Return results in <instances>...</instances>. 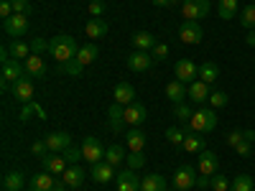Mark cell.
Returning <instances> with one entry per match:
<instances>
[{
  "label": "cell",
  "mask_w": 255,
  "mask_h": 191,
  "mask_svg": "<svg viewBox=\"0 0 255 191\" xmlns=\"http://www.w3.org/2000/svg\"><path fill=\"white\" fill-rule=\"evenodd\" d=\"M49 54H51L59 64H67V61L77 59L79 49H77V41H74L72 36L59 33V36H54V38L49 41Z\"/></svg>",
  "instance_id": "1"
},
{
  "label": "cell",
  "mask_w": 255,
  "mask_h": 191,
  "mask_svg": "<svg viewBox=\"0 0 255 191\" xmlns=\"http://www.w3.org/2000/svg\"><path fill=\"white\" fill-rule=\"evenodd\" d=\"M189 127L202 133V135L212 133L217 127V110L215 107H197L194 115H191V120H189Z\"/></svg>",
  "instance_id": "2"
},
{
  "label": "cell",
  "mask_w": 255,
  "mask_h": 191,
  "mask_svg": "<svg viewBox=\"0 0 255 191\" xmlns=\"http://www.w3.org/2000/svg\"><path fill=\"white\" fill-rule=\"evenodd\" d=\"M0 61H3V72H0V74H3V82L15 84L20 77H26V64L18 61V59H13L8 49L0 51Z\"/></svg>",
  "instance_id": "3"
},
{
  "label": "cell",
  "mask_w": 255,
  "mask_h": 191,
  "mask_svg": "<svg viewBox=\"0 0 255 191\" xmlns=\"http://www.w3.org/2000/svg\"><path fill=\"white\" fill-rule=\"evenodd\" d=\"M184 20H202L209 15V0H184L181 3Z\"/></svg>",
  "instance_id": "4"
},
{
  "label": "cell",
  "mask_w": 255,
  "mask_h": 191,
  "mask_svg": "<svg viewBox=\"0 0 255 191\" xmlns=\"http://www.w3.org/2000/svg\"><path fill=\"white\" fill-rule=\"evenodd\" d=\"M3 31H5V36H10V38L26 36V31H28V15H23V13H13L10 18L3 20Z\"/></svg>",
  "instance_id": "5"
},
{
  "label": "cell",
  "mask_w": 255,
  "mask_h": 191,
  "mask_svg": "<svg viewBox=\"0 0 255 191\" xmlns=\"http://www.w3.org/2000/svg\"><path fill=\"white\" fill-rule=\"evenodd\" d=\"M82 156H84V161H87V163H100V161H105V148H102L100 138H95V135L84 138V140H82Z\"/></svg>",
  "instance_id": "6"
},
{
  "label": "cell",
  "mask_w": 255,
  "mask_h": 191,
  "mask_svg": "<svg viewBox=\"0 0 255 191\" xmlns=\"http://www.w3.org/2000/svg\"><path fill=\"white\" fill-rule=\"evenodd\" d=\"M10 95H13V97H15V102H20V104L33 102V95H36V90H33V79H31L28 74H26V77H20V79L13 84Z\"/></svg>",
  "instance_id": "7"
},
{
  "label": "cell",
  "mask_w": 255,
  "mask_h": 191,
  "mask_svg": "<svg viewBox=\"0 0 255 191\" xmlns=\"http://www.w3.org/2000/svg\"><path fill=\"white\" fill-rule=\"evenodd\" d=\"M202 38H204V31L199 26V20H184L179 26V41H184V44H199Z\"/></svg>",
  "instance_id": "8"
},
{
  "label": "cell",
  "mask_w": 255,
  "mask_h": 191,
  "mask_svg": "<svg viewBox=\"0 0 255 191\" xmlns=\"http://www.w3.org/2000/svg\"><path fill=\"white\" fill-rule=\"evenodd\" d=\"M174 72H176V79L184 82V84L197 82V77H199V67H197L191 59H179L176 67H174Z\"/></svg>",
  "instance_id": "9"
},
{
  "label": "cell",
  "mask_w": 255,
  "mask_h": 191,
  "mask_svg": "<svg viewBox=\"0 0 255 191\" xmlns=\"http://www.w3.org/2000/svg\"><path fill=\"white\" fill-rule=\"evenodd\" d=\"M197 168L194 166H179L176 168V174H174V189H191V186H197Z\"/></svg>",
  "instance_id": "10"
},
{
  "label": "cell",
  "mask_w": 255,
  "mask_h": 191,
  "mask_svg": "<svg viewBox=\"0 0 255 191\" xmlns=\"http://www.w3.org/2000/svg\"><path fill=\"white\" fill-rule=\"evenodd\" d=\"M41 166H44V171H49V174H54V176H61V174L69 168L64 153H49V156H44V158H41Z\"/></svg>",
  "instance_id": "11"
},
{
  "label": "cell",
  "mask_w": 255,
  "mask_h": 191,
  "mask_svg": "<svg viewBox=\"0 0 255 191\" xmlns=\"http://www.w3.org/2000/svg\"><path fill=\"white\" fill-rule=\"evenodd\" d=\"M209 95H212V90H209V84H207V82L197 79V82H191V84H189V99L194 102L197 107H202L204 102H209Z\"/></svg>",
  "instance_id": "12"
},
{
  "label": "cell",
  "mask_w": 255,
  "mask_h": 191,
  "mask_svg": "<svg viewBox=\"0 0 255 191\" xmlns=\"http://www.w3.org/2000/svg\"><path fill=\"white\" fill-rule=\"evenodd\" d=\"M151 64H153L151 51H133L130 56H128V69L130 72H148Z\"/></svg>",
  "instance_id": "13"
},
{
  "label": "cell",
  "mask_w": 255,
  "mask_h": 191,
  "mask_svg": "<svg viewBox=\"0 0 255 191\" xmlns=\"http://www.w3.org/2000/svg\"><path fill=\"white\" fill-rule=\"evenodd\" d=\"M181 148H184L186 153H202V151H207V140L202 138V133H197V130H191V127H186V138H184Z\"/></svg>",
  "instance_id": "14"
},
{
  "label": "cell",
  "mask_w": 255,
  "mask_h": 191,
  "mask_svg": "<svg viewBox=\"0 0 255 191\" xmlns=\"http://www.w3.org/2000/svg\"><path fill=\"white\" fill-rule=\"evenodd\" d=\"M217 171H220V158H217V153L202 151V153H199V174H202V176H215Z\"/></svg>",
  "instance_id": "15"
},
{
  "label": "cell",
  "mask_w": 255,
  "mask_h": 191,
  "mask_svg": "<svg viewBox=\"0 0 255 191\" xmlns=\"http://www.w3.org/2000/svg\"><path fill=\"white\" fill-rule=\"evenodd\" d=\"M125 122L133 127H140L145 122V104H140V102L125 104Z\"/></svg>",
  "instance_id": "16"
},
{
  "label": "cell",
  "mask_w": 255,
  "mask_h": 191,
  "mask_svg": "<svg viewBox=\"0 0 255 191\" xmlns=\"http://www.w3.org/2000/svg\"><path fill=\"white\" fill-rule=\"evenodd\" d=\"M108 117H110V130L113 133H123L125 130V107H123V104H118V102H113L110 104V110H108Z\"/></svg>",
  "instance_id": "17"
},
{
  "label": "cell",
  "mask_w": 255,
  "mask_h": 191,
  "mask_svg": "<svg viewBox=\"0 0 255 191\" xmlns=\"http://www.w3.org/2000/svg\"><path fill=\"white\" fill-rule=\"evenodd\" d=\"M23 64H26V74H28V77H36V79H44L46 72H49L44 56H38V54H31Z\"/></svg>",
  "instance_id": "18"
},
{
  "label": "cell",
  "mask_w": 255,
  "mask_h": 191,
  "mask_svg": "<svg viewBox=\"0 0 255 191\" xmlns=\"http://www.w3.org/2000/svg\"><path fill=\"white\" fill-rule=\"evenodd\" d=\"M118 191H140V181L133 168H125L118 174Z\"/></svg>",
  "instance_id": "19"
},
{
  "label": "cell",
  "mask_w": 255,
  "mask_h": 191,
  "mask_svg": "<svg viewBox=\"0 0 255 191\" xmlns=\"http://www.w3.org/2000/svg\"><path fill=\"white\" fill-rule=\"evenodd\" d=\"M46 143H49V151H51V153H64V151L72 145V135L64 133V130H59V133L46 135Z\"/></svg>",
  "instance_id": "20"
},
{
  "label": "cell",
  "mask_w": 255,
  "mask_h": 191,
  "mask_svg": "<svg viewBox=\"0 0 255 191\" xmlns=\"http://www.w3.org/2000/svg\"><path fill=\"white\" fill-rule=\"evenodd\" d=\"M92 179H95L97 184H110V181L118 179V176H115V168H113L108 161H100V163H92Z\"/></svg>",
  "instance_id": "21"
},
{
  "label": "cell",
  "mask_w": 255,
  "mask_h": 191,
  "mask_svg": "<svg viewBox=\"0 0 255 191\" xmlns=\"http://www.w3.org/2000/svg\"><path fill=\"white\" fill-rule=\"evenodd\" d=\"M54 186H56V176L49 174V171H41L31 179L28 191H54Z\"/></svg>",
  "instance_id": "22"
},
{
  "label": "cell",
  "mask_w": 255,
  "mask_h": 191,
  "mask_svg": "<svg viewBox=\"0 0 255 191\" xmlns=\"http://www.w3.org/2000/svg\"><path fill=\"white\" fill-rule=\"evenodd\" d=\"M115 102L118 104H130V102H135V87L130 82H118L115 84Z\"/></svg>",
  "instance_id": "23"
},
{
  "label": "cell",
  "mask_w": 255,
  "mask_h": 191,
  "mask_svg": "<svg viewBox=\"0 0 255 191\" xmlns=\"http://www.w3.org/2000/svg\"><path fill=\"white\" fill-rule=\"evenodd\" d=\"M130 41H133L135 51H151V49L158 44L156 36H153V33H148V31H135V33L130 36Z\"/></svg>",
  "instance_id": "24"
},
{
  "label": "cell",
  "mask_w": 255,
  "mask_h": 191,
  "mask_svg": "<svg viewBox=\"0 0 255 191\" xmlns=\"http://www.w3.org/2000/svg\"><path fill=\"white\" fill-rule=\"evenodd\" d=\"M166 97L171 99L174 104L184 102V99L189 97V90H186V84H184V82H179V79H174V82H168V84H166Z\"/></svg>",
  "instance_id": "25"
},
{
  "label": "cell",
  "mask_w": 255,
  "mask_h": 191,
  "mask_svg": "<svg viewBox=\"0 0 255 191\" xmlns=\"http://www.w3.org/2000/svg\"><path fill=\"white\" fill-rule=\"evenodd\" d=\"M84 33H87L90 41H100L105 33H108V23H105L102 18H90L87 23H84Z\"/></svg>",
  "instance_id": "26"
},
{
  "label": "cell",
  "mask_w": 255,
  "mask_h": 191,
  "mask_svg": "<svg viewBox=\"0 0 255 191\" xmlns=\"http://www.w3.org/2000/svg\"><path fill=\"white\" fill-rule=\"evenodd\" d=\"M61 181L67 184L69 189H79V186L84 184V171H82L79 166H69L67 171L61 174Z\"/></svg>",
  "instance_id": "27"
},
{
  "label": "cell",
  "mask_w": 255,
  "mask_h": 191,
  "mask_svg": "<svg viewBox=\"0 0 255 191\" xmlns=\"http://www.w3.org/2000/svg\"><path fill=\"white\" fill-rule=\"evenodd\" d=\"M125 143H128V148H130V153H140L145 148V133L140 130V127H133V130L125 135Z\"/></svg>",
  "instance_id": "28"
},
{
  "label": "cell",
  "mask_w": 255,
  "mask_h": 191,
  "mask_svg": "<svg viewBox=\"0 0 255 191\" xmlns=\"http://www.w3.org/2000/svg\"><path fill=\"white\" fill-rule=\"evenodd\" d=\"M140 191H166V179L161 174H151L140 179Z\"/></svg>",
  "instance_id": "29"
},
{
  "label": "cell",
  "mask_w": 255,
  "mask_h": 191,
  "mask_svg": "<svg viewBox=\"0 0 255 191\" xmlns=\"http://www.w3.org/2000/svg\"><path fill=\"white\" fill-rule=\"evenodd\" d=\"M8 51H10V56H13V59L26 61V59L31 56V44H23V41L13 38V41H10V46H8Z\"/></svg>",
  "instance_id": "30"
},
{
  "label": "cell",
  "mask_w": 255,
  "mask_h": 191,
  "mask_svg": "<svg viewBox=\"0 0 255 191\" xmlns=\"http://www.w3.org/2000/svg\"><path fill=\"white\" fill-rule=\"evenodd\" d=\"M105 161H108L113 168H118L123 161H125V148L120 145V143H115V145H110L108 151H105Z\"/></svg>",
  "instance_id": "31"
},
{
  "label": "cell",
  "mask_w": 255,
  "mask_h": 191,
  "mask_svg": "<svg viewBox=\"0 0 255 191\" xmlns=\"http://www.w3.org/2000/svg\"><path fill=\"white\" fill-rule=\"evenodd\" d=\"M217 77H220V67H217L215 61H204L202 67H199V79H202V82L212 84V82H215Z\"/></svg>",
  "instance_id": "32"
},
{
  "label": "cell",
  "mask_w": 255,
  "mask_h": 191,
  "mask_svg": "<svg viewBox=\"0 0 255 191\" xmlns=\"http://www.w3.org/2000/svg\"><path fill=\"white\" fill-rule=\"evenodd\" d=\"M23 174L20 171H10L5 179H3V189L5 191H23Z\"/></svg>",
  "instance_id": "33"
},
{
  "label": "cell",
  "mask_w": 255,
  "mask_h": 191,
  "mask_svg": "<svg viewBox=\"0 0 255 191\" xmlns=\"http://www.w3.org/2000/svg\"><path fill=\"white\" fill-rule=\"evenodd\" d=\"M253 186H255V181L248 174H238L235 179H232V184H230L232 191H253Z\"/></svg>",
  "instance_id": "34"
},
{
  "label": "cell",
  "mask_w": 255,
  "mask_h": 191,
  "mask_svg": "<svg viewBox=\"0 0 255 191\" xmlns=\"http://www.w3.org/2000/svg\"><path fill=\"white\" fill-rule=\"evenodd\" d=\"M238 0H220V18L222 20H232L238 15Z\"/></svg>",
  "instance_id": "35"
},
{
  "label": "cell",
  "mask_w": 255,
  "mask_h": 191,
  "mask_svg": "<svg viewBox=\"0 0 255 191\" xmlns=\"http://www.w3.org/2000/svg\"><path fill=\"white\" fill-rule=\"evenodd\" d=\"M59 72L69 74V77H82V72H84V64H82L79 59H72V61H67V64H59Z\"/></svg>",
  "instance_id": "36"
},
{
  "label": "cell",
  "mask_w": 255,
  "mask_h": 191,
  "mask_svg": "<svg viewBox=\"0 0 255 191\" xmlns=\"http://www.w3.org/2000/svg\"><path fill=\"white\" fill-rule=\"evenodd\" d=\"M100 56V51H97V46L95 44H87V46H82L79 49V54H77V59L84 64V67H87V64H92L95 59Z\"/></svg>",
  "instance_id": "37"
},
{
  "label": "cell",
  "mask_w": 255,
  "mask_h": 191,
  "mask_svg": "<svg viewBox=\"0 0 255 191\" xmlns=\"http://www.w3.org/2000/svg\"><path fill=\"white\" fill-rule=\"evenodd\" d=\"M240 26L243 28H255V5L250 3V5H245L243 10H240Z\"/></svg>",
  "instance_id": "38"
},
{
  "label": "cell",
  "mask_w": 255,
  "mask_h": 191,
  "mask_svg": "<svg viewBox=\"0 0 255 191\" xmlns=\"http://www.w3.org/2000/svg\"><path fill=\"white\" fill-rule=\"evenodd\" d=\"M253 143H255V130H245V140L235 148V151H238V156H250V151H253Z\"/></svg>",
  "instance_id": "39"
},
{
  "label": "cell",
  "mask_w": 255,
  "mask_h": 191,
  "mask_svg": "<svg viewBox=\"0 0 255 191\" xmlns=\"http://www.w3.org/2000/svg\"><path fill=\"white\" fill-rule=\"evenodd\" d=\"M230 179L227 176H222L220 171L215 174V176H209V186H212V191H230Z\"/></svg>",
  "instance_id": "40"
},
{
  "label": "cell",
  "mask_w": 255,
  "mask_h": 191,
  "mask_svg": "<svg viewBox=\"0 0 255 191\" xmlns=\"http://www.w3.org/2000/svg\"><path fill=\"white\" fill-rule=\"evenodd\" d=\"M191 115H194V110L189 107V104H184V102H179V104H174V117L179 120V122H186L189 125V120H191Z\"/></svg>",
  "instance_id": "41"
},
{
  "label": "cell",
  "mask_w": 255,
  "mask_h": 191,
  "mask_svg": "<svg viewBox=\"0 0 255 191\" xmlns=\"http://www.w3.org/2000/svg\"><path fill=\"white\" fill-rule=\"evenodd\" d=\"M184 138H186V133L181 130V127H176V125L166 130V140L171 143V145H181V143H184Z\"/></svg>",
  "instance_id": "42"
},
{
  "label": "cell",
  "mask_w": 255,
  "mask_h": 191,
  "mask_svg": "<svg viewBox=\"0 0 255 191\" xmlns=\"http://www.w3.org/2000/svg\"><path fill=\"white\" fill-rule=\"evenodd\" d=\"M64 158H67L69 166H77V161H84V156H82V145H79V148H77V145H69L67 151H64Z\"/></svg>",
  "instance_id": "43"
},
{
  "label": "cell",
  "mask_w": 255,
  "mask_h": 191,
  "mask_svg": "<svg viewBox=\"0 0 255 191\" xmlns=\"http://www.w3.org/2000/svg\"><path fill=\"white\" fill-rule=\"evenodd\" d=\"M227 102H230V97H227L222 90H217V92H212V95H209V107H215V110L225 107Z\"/></svg>",
  "instance_id": "44"
},
{
  "label": "cell",
  "mask_w": 255,
  "mask_h": 191,
  "mask_svg": "<svg viewBox=\"0 0 255 191\" xmlns=\"http://www.w3.org/2000/svg\"><path fill=\"white\" fill-rule=\"evenodd\" d=\"M125 161H128V168H133V171H138V168L145 166V156H143V151H140V153H130Z\"/></svg>",
  "instance_id": "45"
},
{
  "label": "cell",
  "mask_w": 255,
  "mask_h": 191,
  "mask_svg": "<svg viewBox=\"0 0 255 191\" xmlns=\"http://www.w3.org/2000/svg\"><path fill=\"white\" fill-rule=\"evenodd\" d=\"M33 112H36V115H41V117H44V110H41V107H38L36 102H28V104H23V112H20V120L26 122V120H28V117L33 115Z\"/></svg>",
  "instance_id": "46"
},
{
  "label": "cell",
  "mask_w": 255,
  "mask_h": 191,
  "mask_svg": "<svg viewBox=\"0 0 255 191\" xmlns=\"http://www.w3.org/2000/svg\"><path fill=\"white\" fill-rule=\"evenodd\" d=\"M31 151H33V156H38V158H44V156H49V153H51V151H49L46 138H44V140H36V143L31 145Z\"/></svg>",
  "instance_id": "47"
},
{
  "label": "cell",
  "mask_w": 255,
  "mask_h": 191,
  "mask_svg": "<svg viewBox=\"0 0 255 191\" xmlns=\"http://www.w3.org/2000/svg\"><path fill=\"white\" fill-rule=\"evenodd\" d=\"M44 51H49V41H44L41 36H36L33 41H31V54H44Z\"/></svg>",
  "instance_id": "48"
},
{
  "label": "cell",
  "mask_w": 255,
  "mask_h": 191,
  "mask_svg": "<svg viewBox=\"0 0 255 191\" xmlns=\"http://www.w3.org/2000/svg\"><path fill=\"white\" fill-rule=\"evenodd\" d=\"M151 56H153V61H166L168 59V46L166 44H156L151 49Z\"/></svg>",
  "instance_id": "49"
},
{
  "label": "cell",
  "mask_w": 255,
  "mask_h": 191,
  "mask_svg": "<svg viewBox=\"0 0 255 191\" xmlns=\"http://www.w3.org/2000/svg\"><path fill=\"white\" fill-rule=\"evenodd\" d=\"M10 5H13V13H23V15L31 13V0H10Z\"/></svg>",
  "instance_id": "50"
},
{
  "label": "cell",
  "mask_w": 255,
  "mask_h": 191,
  "mask_svg": "<svg viewBox=\"0 0 255 191\" xmlns=\"http://www.w3.org/2000/svg\"><path fill=\"white\" fill-rule=\"evenodd\" d=\"M243 140H245V130H232V133L227 135V140H225V143H227L230 148H238Z\"/></svg>",
  "instance_id": "51"
},
{
  "label": "cell",
  "mask_w": 255,
  "mask_h": 191,
  "mask_svg": "<svg viewBox=\"0 0 255 191\" xmlns=\"http://www.w3.org/2000/svg\"><path fill=\"white\" fill-rule=\"evenodd\" d=\"M87 13H90L92 18H100V15L105 13V3H102V0H92V3L87 5Z\"/></svg>",
  "instance_id": "52"
},
{
  "label": "cell",
  "mask_w": 255,
  "mask_h": 191,
  "mask_svg": "<svg viewBox=\"0 0 255 191\" xmlns=\"http://www.w3.org/2000/svg\"><path fill=\"white\" fill-rule=\"evenodd\" d=\"M13 15V5H10V0H3V3H0V18H10Z\"/></svg>",
  "instance_id": "53"
},
{
  "label": "cell",
  "mask_w": 255,
  "mask_h": 191,
  "mask_svg": "<svg viewBox=\"0 0 255 191\" xmlns=\"http://www.w3.org/2000/svg\"><path fill=\"white\" fill-rule=\"evenodd\" d=\"M245 44L255 49V28H250V31H248V36H245Z\"/></svg>",
  "instance_id": "54"
},
{
  "label": "cell",
  "mask_w": 255,
  "mask_h": 191,
  "mask_svg": "<svg viewBox=\"0 0 255 191\" xmlns=\"http://www.w3.org/2000/svg\"><path fill=\"white\" fill-rule=\"evenodd\" d=\"M197 186H199V189L209 186V176H202V179H197Z\"/></svg>",
  "instance_id": "55"
},
{
  "label": "cell",
  "mask_w": 255,
  "mask_h": 191,
  "mask_svg": "<svg viewBox=\"0 0 255 191\" xmlns=\"http://www.w3.org/2000/svg\"><path fill=\"white\" fill-rule=\"evenodd\" d=\"M67 189H69L67 184H64V181H59V179H56V186H54V191H67Z\"/></svg>",
  "instance_id": "56"
},
{
  "label": "cell",
  "mask_w": 255,
  "mask_h": 191,
  "mask_svg": "<svg viewBox=\"0 0 255 191\" xmlns=\"http://www.w3.org/2000/svg\"><path fill=\"white\" fill-rule=\"evenodd\" d=\"M151 3H153L156 8H163V5H168V0H151Z\"/></svg>",
  "instance_id": "57"
},
{
  "label": "cell",
  "mask_w": 255,
  "mask_h": 191,
  "mask_svg": "<svg viewBox=\"0 0 255 191\" xmlns=\"http://www.w3.org/2000/svg\"><path fill=\"white\" fill-rule=\"evenodd\" d=\"M179 3H184V0H168V8H176Z\"/></svg>",
  "instance_id": "58"
},
{
  "label": "cell",
  "mask_w": 255,
  "mask_h": 191,
  "mask_svg": "<svg viewBox=\"0 0 255 191\" xmlns=\"http://www.w3.org/2000/svg\"><path fill=\"white\" fill-rule=\"evenodd\" d=\"M174 191H186V189H174Z\"/></svg>",
  "instance_id": "59"
},
{
  "label": "cell",
  "mask_w": 255,
  "mask_h": 191,
  "mask_svg": "<svg viewBox=\"0 0 255 191\" xmlns=\"http://www.w3.org/2000/svg\"><path fill=\"white\" fill-rule=\"evenodd\" d=\"M253 5H255V0H253Z\"/></svg>",
  "instance_id": "60"
},
{
  "label": "cell",
  "mask_w": 255,
  "mask_h": 191,
  "mask_svg": "<svg viewBox=\"0 0 255 191\" xmlns=\"http://www.w3.org/2000/svg\"><path fill=\"white\" fill-rule=\"evenodd\" d=\"M253 191H255V186H253Z\"/></svg>",
  "instance_id": "61"
},
{
  "label": "cell",
  "mask_w": 255,
  "mask_h": 191,
  "mask_svg": "<svg viewBox=\"0 0 255 191\" xmlns=\"http://www.w3.org/2000/svg\"><path fill=\"white\" fill-rule=\"evenodd\" d=\"M199 191H202V189H199Z\"/></svg>",
  "instance_id": "62"
}]
</instances>
